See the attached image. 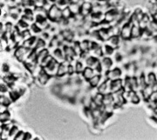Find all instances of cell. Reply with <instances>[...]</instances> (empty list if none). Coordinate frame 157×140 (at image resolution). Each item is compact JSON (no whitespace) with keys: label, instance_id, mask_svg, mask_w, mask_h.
<instances>
[{"label":"cell","instance_id":"obj_1","mask_svg":"<svg viewBox=\"0 0 157 140\" xmlns=\"http://www.w3.org/2000/svg\"><path fill=\"white\" fill-rule=\"evenodd\" d=\"M48 16H49L51 20H58V19H59V18H61L63 17L62 16V11L56 5H53L51 8V10H49Z\"/></svg>","mask_w":157,"mask_h":140},{"label":"cell","instance_id":"obj_2","mask_svg":"<svg viewBox=\"0 0 157 140\" xmlns=\"http://www.w3.org/2000/svg\"><path fill=\"white\" fill-rule=\"evenodd\" d=\"M121 35L124 39H128L132 37V27L129 25V24H126L123 25L121 30Z\"/></svg>","mask_w":157,"mask_h":140},{"label":"cell","instance_id":"obj_3","mask_svg":"<svg viewBox=\"0 0 157 140\" xmlns=\"http://www.w3.org/2000/svg\"><path fill=\"white\" fill-rule=\"evenodd\" d=\"M121 87H122V84H121V81L119 79L113 80V82L111 83V91H113V92L121 91Z\"/></svg>","mask_w":157,"mask_h":140},{"label":"cell","instance_id":"obj_4","mask_svg":"<svg viewBox=\"0 0 157 140\" xmlns=\"http://www.w3.org/2000/svg\"><path fill=\"white\" fill-rule=\"evenodd\" d=\"M121 76V70L120 69H114L113 71H108L107 73V77L109 79H112V80H116L119 78V77Z\"/></svg>","mask_w":157,"mask_h":140},{"label":"cell","instance_id":"obj_5","mask_svg":"<svg viewBox=\"0 0 157 140\" xmlns=\"http://www.w3.org/2000/svg\"><path fill=\"white\" fill-rule=\"evenodd\" d=\"M112 65V60L110 58H104L102 63H100V69L103 71H107Z\"/></svg>","mask_w":157,"mask_h":140},{"label":"cell","instance_id":"obj_6","mask_svg":"<svg viewBox=\"0 0 157 140\" xmlns=\"http://www.w3.org/2000/svg\"><path fill=\"white\" fill-rule=\"evenodd\" d=\"M49 78H50V75H49L45 71H41V73L38 75V80H39V82H40L42 85L46 84V83L48 82Z\"/></svg>","mask_w":157,"mask_h":140},{"label":"cell","instance_id":"obj_7","mask_svg":"<svg viewBox=\"0 0 157 140\" xmlns=\"http://www.w3.org/2000/svg\"><path fill=\"white\" fill-rule=\"evenodd\" d=\"M48 56V51L47 50H42L40 51V52L38 53V57H37V62L38 64H42L43 61L47 58Z\"/></svg>","mask_w":157,"mask_h":140},{"label":"cell","instance_id":"obj_8","mask_svg":"<svg viewBox=\"0 0 157 140\" xmlns=\"http://www.w3.org/2000/svg\"><path fill=\"white\" fill-rule=\"evenodd\" d=\"M75 54H76V53H75L74 49H73V48H71V47H66V48H65V55H66L67 60L71 61L72 58L74 57Z\"/></svg>","mask_w":157,"mask_h":140},{"label":"cell","instance_id":"obj_9","mask_svg":"<svg viewBox=\"0 0 157 140\" xmlns=\"http://www.w3.org/2000/svg\"><path fill=\"white\" fill-rule=\"evenodd\" d=\"M93 70H94V69H92L91 67H87V68H86V69L84 70V71H83V76H84V78H85L86 79L90 80V79L94 76Z\"/></svg>","mask_w":157,"mask_h":140},{"label":"cell","instance_id":"obj_10","mask_svg":"<svg viewBox=\"0 0 157 140\" xmlns=\"http://www.w3.org/2000/svg\"><path fill=\"white\" fill-rule=\"evenodd\" d=\"M153 92H154V91H153V88H152L151 85L146 86V87L143 89V91H142V94H143V96H144V98H145L146 99L149 98H150V96L152 95Z\"/></svg>","mask_w":157,"mask_h":140},{"label":"cell","instance_id":"obj_11","mask_svg":"<svg viewBox=\"0 0 157 140\" xmlns=\"http://www.w3.org/2000/svg\"><path fill=\"white\" fill-rule=\"evenodd\" d=\"M103 99H104V96H103V94H101L100 92L97 93L94 98V101L96 103V105L98 106H101L103 105Z\"/></svg>","mask_w":157,"mask_h":140},{"label":"cell","instance_id":"obj_12","mask_svg":"<svg viewBox=\"0 0 157 140\" xmlns=\"http://www.w3.org/2000/svg\"><path fill=\"white\" fill-rule=\"evenodd\" d=\"M68 8L70 9V10H71V12H72L73 14H75V15H76V14L80 13V8L79 7V5H78L77 3H72L71 4L68 5Z\"/></svg>","mask_w":157,"mask_h":140},{"label":"cell","instance_id":"obj_13","mask_svg":"<svg viewBox=\"0 0 157 140\" xmlns=\"http://www.w3.org/2000/svg\"><path fill=\"white\" fill-rule=\"evenodd\" d=\"M141 34H142V30H141L140 25H133L132 26V37H138Z\"/></svg>","mask_w":157,"mask_h":140},{"label":"cell","instance_id":"obj_14","mask_svg":"<svg viewBox=\"0 0 157 140\" xmlns=\"http://www.w3.org/2000/svg\"><path fill=\"white\" fill-rule=\"evenodd\" d=\"M100 76L99 75H94L90 80H89V83H90V85L92 87H95L98 85V84H100Z\"/></svg>","mask_w":157,"mask_h":140},{"label":"cell","instance_id":"obj_15","mask_svg":"<svg viewBox=\"0 0 157 140\" xmlns=\"http://www.w3.org/2000/svg\"><path fill=\"white\" fill-rule=\"evenodd\" d=\"M66 72H68V66H66L65 64H60L59 65V68H58V76H63L65 75Z\"/></svg>","mask_w":157,"mask_h":140},{"label":"cell","instance_id":"obj_16","mask_svg":"<svg viewBox=\"0 0 157 140\" xmlns=\"http://www.w3.org/2000/svg\"><path fill=\"white\" fill-rule=\"evenodd\" d=\"M114 102V97L111 94H107L104 96V99H103V105H112V103Z\"/></svg>","mask_w":157,"mask_h":140},{"label":"cell","instance_id":"obj_17","mask_svg":"<svg viewBox=\"0 0 157 140\" xmlns=\"http://www.w3.org/2000/svg\"><path fill=\"white\" fill-rule=\"evenodd\" d=\"M62 34H63V36H64L65 39H66V40H67V41H71V40H73V32H72V31H70L69 30H64Z\"/></svg>","mask_w":157,"mask_h":140},{"label":"cell","instance_id":"obj_18","mask_svg":"<svg viewBox=\"0 0 157 140\" xmlns=\"http://www.w3.org/2000/svg\"><path fill=\"white\" fill-rule=\"evenodd\" d=\"M156 76L154 73H150L149 76H148V85H153L155 83H156Z\"/></svg>","mask_w":157,"mask_h":140},{"label":"cell","instance_id":"obj_19","mask_svg":"<svg viewBox=\"0 0 157 140\" xmlns=\"http://www.w3.org/2000/svg\"><path fill=\"white\" fill-rule=\"evenodd\" d=\"M72 14H73V13L71 12V10H70V9H69L68 7L65 8V9L62 10V16H63V17H64L65 19H67V18L71 17V15H72Z\"/></svg>","mask_w":157,"mask_h":140},{"label":"cell","instance_id":"obj_20","mask_svg":"<svg viewBox=\"0 0 157 140\" xmlns=\"http://www.w3.org/2000/svg\"><path fill=\"white\" fill-rule=\"evenodd\" d=\"M45 45V44L44 40H43V39H38V40L37 41V44H36L35 48H36V50H38V51H42V50H44Z\"/></svg>","mask_w":157,"mask_h":140},{"label":"cell","instance_id":"obj_21","mask_svg":"<svg viewBox=\"0 0 157 140\" xmlns=\"http://www.w3.org/2000/svg\"><path fill=\"white\" fill-rule=\"evenodd\" d=\"M80 44L81 50H82V51H87V50L91 47V44H90L88 41H87V40H85V41L81 42Z\"/></svg>","mask_w":157,"mask_h":140},{"label":"cell","instance_id":"obj_22","mask_svg":"<svg viewBox=\"0 0 157 140\" xmlns=\"http://www.w3.org/2000/svg\"><path fill=\"white\" fill-rule=\"evenodd\" d=\"M54 59L57 62H60L63 60V56H62V53L59 50H56L54 51Z\"/></svg>","mask_w":157,"mask_h":140},{"label":"cell","instance_id":"obj_23","mask_svg":"<svg viewBox=\"0 0 157 140\" xmlns=\"http://www.w3.org/2000/svg\"><path fill=\"white\" fill-rule=\"evenodd\" d=\"M9 118H10V114H9V112H7V111L4 112H3V113H1L0 119H1L2 122L7 121V120L9 119Z\"/></svg>","mask_w":157,"mask_h":140},{"label":"cell","instance_id":"obj_24","mask_svg":"<svg viewBox=\"0 0 157 140\" xmlns=\"http://www.w3.org/2000/svg\"><path fill=\"white\" fill-rule=\"evenodd\" d=\"M59 39L57 38V37H54V38H52V41H51V43H50V46L52 47V48H57L58 47V45H59Z\"/></svg>","mask_w":157,"mask_h":140},{"label":"cell","instance_id":"obj_25","mask_svg":"<svg viewBox=\"0 0 157 140\" xmlns=\"http://www.w3.org/2000/svg\"><path fill=\"white\" fill-rule=\"evenodd\" d=\"M18 133V130H17V127H11V129H10V131L9 132V134H10V137H16L17 136V134Z\"/></svg>","mask_w":157,"mask_h":140},{"label":"cell","instance_id":"obj_26","mask_svg":"<svg viewBox=\"0 0 157 140\" xmlns=\"http://www.w3.org/2000/svg\"><path fill=\"white\" fill-rule=\"evenodd\" d=\"M73 49H74V51H75V53H77V54H80V52H81V47H80V44H79V43H76L75 44H74V47H73Z\"/></svg>","mask_w":157,"mask_h":140},{"label":"cell","instance_id":"obj_27","mask_svg":"<svg viewBox=\"0 0 157 140\" xmlns=\"http://www.w3.org/2000/svg\"><path fill=\"white\" fill-rule=\"evenodd\" d=\"M10 99H9V98H7V97H3V96H2L1 97V104H3V105H8L9 104H10Z\"/></svg>","mask_w":157,"mask_h":140},{"label":"cell","instance_id":"obj_28","mask_svg":"<svg viewBox=\"0 0 157 140\" xmlns=\"http://www.w3.org/2000/svg\"><path fill=\"white\" fill-rule=\"evenodd\" d=\"M131 102H133L134 104H138L140 102V98L136 94H135L131 98Z\"/></svg>","mask_w":157,"mask_h":140},{"label":"cell","instance_id":"obj_29","mask_svg":"<svg viewBox=\"0 0 157 140\" xmlns=\"http://www.w3.org/2000/svg\"><path fill=\"white\" fill-rule=\"evenodd\" d=\"M24 133L22 132H18V133L17 134V136L15 137L16 139H24Z\"/></svg>","mask_w":157,"mask_h":140},{"label":"cell","instance_id":"obj_30","mask_svg":"<svg viewBox=\"0 0 157 140\" xmlns=\"http://www.w3.org/2000/svg\"><path fill=\"white\" fill-rule=\"evenodd\" d=\"M82 70H83L82 64H81L80 62H78V63L76 64V71H77V72H81Z\"/></svg>","mask_w":157,"mask_h":140},{"label":"cell","instance_id":"obj_31","mask_svg":"<svg viewBox=\"0 0 157 140\" xmlns=\"http://www.w3.org/2000/svg\"><path fill=\"white\" fill-rule=\"evenodd\" d=\"M6 111H7V105H3V104H1V106H0V112H1V113L4 112H6Z\"/></svg>","mask_w":157,"mask_h":140},{"label":"cell","instance_id":"obj_32","mask_svg":"<svg viewBox=\"0 0 157 140\" xmlns=\"http://www.w3.org/2000/svg\"><path fill=\"white\" fill-rule=\"evenodd\" d=\"M68 73H69V74H73V66H71V65L68 66Z\"/></svg>","mask_w":157,"mask_h":140},{"label":"cell","instance_id":"obj_33","mask_svg":"<svg viewBox=\"0 0 157 140\" xmlns=\"http://www.w3.org/2000/svg\"><path fill=\"white\" fill-rule=\"evenodd\" d=\"M31 139V134H30V133H25V135H24V139Z\"/></svg>","mask_w":157,"mask_h":140},{"label":"cell","instance_id":"obj_34","mask_svg":"<svg viewBox=\"0 0 157 140\" xmlns=\"http://www.w3.org/2000/svg\"><path fill=\"white\" fill-rule=\"evenodd\" d=\"M71 1H72V3H77L79 0H71Z\"/></svg>","mask_w":157,"mask_h":140}]
</instances>
